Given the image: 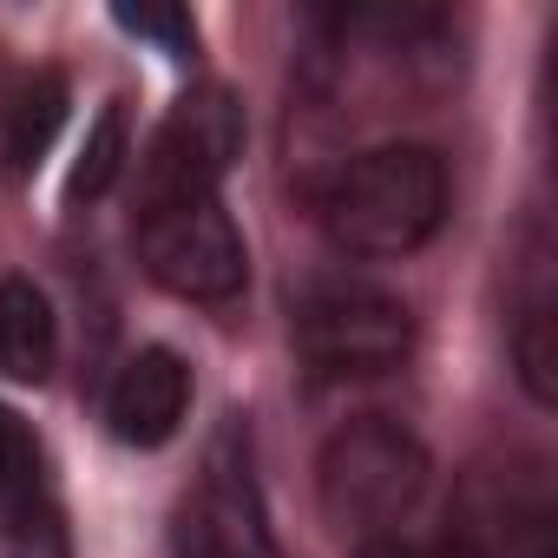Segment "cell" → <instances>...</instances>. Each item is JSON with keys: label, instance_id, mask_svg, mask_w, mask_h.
<instances>
[{"label": "cell", "instance_id": "6da1fadb", "mask_svg": "<svg viewBox=\"0 0 558 558\" xmlns=\"http://www.w3.org/2000/svg\"><path fill=\"white\" fill-rule=\"evenodd\" d=\"M316 217L342 256H414L447 223V158L414 138L355 151L316 184Z\"/></svg>", "mask_w": 558, "mask_h": 558}, {"label": "cell", "instance_id": "7a4b0ae2", "mask_svg": "<svg viewBox=\"0 0 558 558\" xmlns=\"http://www.w3.org/2000/svg\"><path fill=\"white\" fill-rule=\"evenodd\" d=\"M427 473L434 460L401 421H349L342 434H329L316 460V499H323V519L362 545V538L401 532V519L427 493Z\"/></svg>", "mask_w": 558, "mask_h": 558}, {"label": "cell", "instance_id": "3957f363", "mask_svg": "<svg viewBox=\"0 0 558 558\" xmlns=\"http://www.w3.org/2000/svg\"><path fill=\"white\" fill-rule=\"evenodd\" d=\"M138 256L158 290L178 303H236L250 283V250L243 230L230 223L223 197H171V204H138Z\"/></svg>", "mask_w": 558, "mask_h": 558}, {"label": "cell", "instance_id": "277c9868", "mask_svg": "<svg viewBox=\"0 0 558 558\" xmlns=\"http://www.w3.org/2000/svg\"><path fill=\"white\" fill-rule=\"evenodd\" d=\"M296 349L316 375H388L414 355V316L401 296L375 290V283H316L296 303Z\"/></svg>", "mask_w": 558, "mask_h": 558}, {"label": "cell", "instance_id": "5b68a950", "mask_svg": "<svg viewBox=\"0 0 558 558\" xmlns=\"http://www.w3.org/2000/svg\"><path fill=\"white\" fill-rule=\"evenodd\" d=\"M243 158V106L230 86H191L171 119L158 125L145 151V197L138 204H171V197H217L230 165Z\"/></svg>", "mask_w": 558, "mask_h": 558}, {"label": "cell", "instance_id": "8992f818", "mask_svg": "<svg viewBox=\"0 0 558 558\" xmlns=\"http://www.w3.org/2000/svg\"><path fill=\"white\" fill-rule=\"evenodd\" d=\"M486 558H558V493L538 453H512L499 466H473L460 519Z\"/></svg>", "mask_w": 558, "mask_h": 558}, {"label": "cell", "instance_id": "52a82bcc", "mask_svg": "<svg viewBox=\"0 0 558 558\" xmlns=\"http://www.w3.org/2000/svg\"><path fill=\"white\" fill-rule=\"evenodd\" d=\"M184 408H191V368L171 349H138L106 395V427L125 447H165L184 427Z\"/></svg>", "mask_w": 558, "mask_h": 558}, {"label": "cell", "instance_id": "ba28073f", "mask_svg": "<svg viewBox=\"0 0 558 558\" xmlns=\"http://www.w3.org/2000/svg\"><path fill=\"white\" fill-rule=\"evenodd\" d=\"M53 362H60V323H53L47 290L27 283V276H0V375L21 388H40Z\"/></svg>", "mask_w": 558, "mask_h": 558}, {"label": "cell", "instance_id": "9c48e42d", "mask_svg": "<svg viewBox=\"0 0 558 558\" xmlns=\"http://www.w3.org/2000/svg\"><path fill=\"white\" fill-rule=\"evenodd\" d=\"M66 125V80L60 73H34L14 86L8 99V125H0V158H8V178H34L47 145Z\"/></svg>", "mask_w": 558, "mask_h": 558}, {"label": "cell", "instance_id": "30bf717a", "mask_svg": "<svg viewBox=\"0 0 558 558\" xmlns=\"http://www.w3.org/2000/svg\"><path fill=\"white\" fill-rule=\"evenodd\" d=\"M512 368L538 408H558V296L532 290L512 323Z\"/></svg>", "mask_w": 558, "mask_h": 558}, {"label": "cell", "instance_id": "8fae6325", "mask_svg": "<svg viewBox=\"0 0 558 558\" xmlns=\"http://www.w3.org/2000/svg\"><path fill=\"white\" fill-rule=\"evenodd\" d=\"M47 493V460H40V440L34 427L14 414V408H0V519L21 512L27 499Z\"/></svg>", "mask_w": 558, "mask_h": 558}, {"label": "cell", "instance_id": "7c38bea8", "mask_svg": "<svg viewBox=\"0 0 558 558\" xmlns=\"http://www.w3.org/2000/svg\"><path fill=\"white\" fill-rule=\"evenodd\" d=\"M0 558H73L53 493H40V499H27L21 512L0 519Z\"/></svg>", "mask_w": 558, "mask_h": 558}, {"label": "cell", "instance_id": "4fadbf2b", "mask_svg": "<svg viewBox=\"0 0 558 558\" xmlns=\"http://www.w3.org/2000/svg\"><path fill=\"white\" fill-rule=\"evenodd\" d=\"M119 171H125V112L106 106L86 151H80V165H73V197H106L119 184Z\"/></svg>", "mask_w": 558, "mask_h": 558}, {"label": "cell", "instance_id": "5bb4252c", "mask_svg": "<svg viewBox=\"0 0 558 558\" xmlns=\"http://www.w3.org/2000/svg\"><path fill=\"white\" fill-rule=\"evenodd\" d=\"M112 21H119L125 34L158 40L171 60H191V53H197V27H191V14H184V8H119Z\"/></svg>", "mask_w": 558, "mask_h": 558}, {"label": "cell", "instance_id": "9a60e30c", "mask_svg": "<svg viewBox=\"0 0 558 558\" xmlns=\"http://www.w3.org/2000/svg\"><path fill=\"white\" fill-rule=\"evenodd\" d=\"M355 558H486L460 525H447L440 538H408V532H381V538H362Z\"/></svg>", "mask_w": 558, "mask_h": 558}, {"label": "cell", "instance_id": "2e32d148", "mask_svg": "<svg viewBox=\"0 0 558 558\" xmlns=\"http://www.w3.org/2000/svg\"><path fill=\"white\" fill-rule=\"evenodd\" d=\"M178 558H243V551L197 512V519H184V532H178Z\"/></svg>", "mask_w": 558, "mask_h": 558}]
</instances>
